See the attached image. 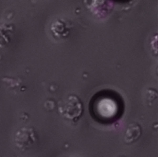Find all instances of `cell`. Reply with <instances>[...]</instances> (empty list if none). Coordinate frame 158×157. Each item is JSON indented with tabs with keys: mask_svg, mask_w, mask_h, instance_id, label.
Instances as JSON below:
<instances>
[{
	"mask_svg": "<svg viewBox=\"0 0 158 157\" xmlns=\"http://www.w3.org/2000/svg\"><path fill=\"white\" fill-rule=\"evenodd\" d=\"M59 111L65 119L75 122L83 114V105L77 97L71 96L60 106Z\"/></svg>",
	"mask_w": 158,
	"mask_h": 157,
	"instance_id": "1",
	"label": "cell"
},
{
	"mask_svg": "<svg viewBox=\"0 0 158 157\" xmlns=\"http://www.w3.org/2000/svg\"><path fill=\"white\" fill-rule=\"evenodd\" d=\"M37 141L35 131L31 127H23L16 132L15 143L19 149L25 151L35 145Z\"/></svg>",
	"mask_w": 158,
	"mask_h": 157,
	"instance_id": "2",
	"label": "cell"
},
{
	"mask_svg": "<svg viewBox=\"0 0 158 157\" xmlns=\"http://www.w3.org/2000/svg\"><path fill=\"white\" fill-rule=\"evenodd\" d=\"M142 134L140 126L137 123H131L128 125L125 133L124 141L126 144H131L135 142Z\"/></svg>",
	"mask_w": 158,
	"mask_h": 157,
	"instance_id": "3",
	"label": "cell"
},
{
	"mask_svg": "<svg viewBox=\"0 0 158 157\" xmlns=\"http://www.w3.org/2000/svg\"><path fill=\"white\" fill-rule=\"evenodd\" d=\"M126 157V156H121V157Z\"/></svg>",
	"mask_w": 158,
	"mask_h": 157,
	"instance_id": "4",
	"label": "cell"
}]
</instances>
